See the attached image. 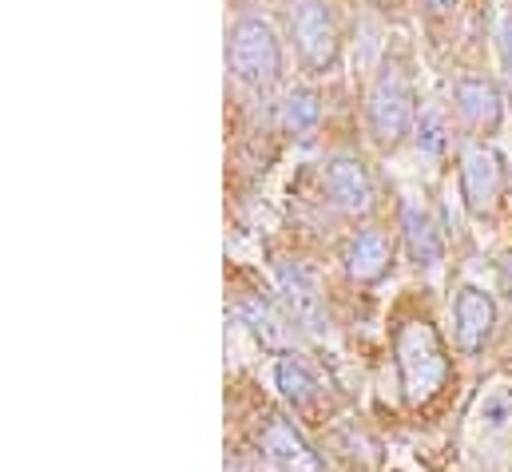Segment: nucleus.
<instances>
[{"label":"nucleus","mask_w":512,"mask_h":472,"mask_svg":"<svg viewBox=\"0 0 512 472\" xmlns=\"http://www.w3.org/2000/svg\"><path fill=\"white\" fill-rule=\"evenodd\" d=\"M326 195L346 215H366L374 207V179L358 155H334L326 163Z\"/></svg>","instance_id":"nucleus-8"},{"label":"nucleus","mask_w":512,"mask_h":472,"mask_svg":"<svg viewBox=\"0 0 512 472\" xmlns=\"http://www.w3.org/2000/svg\"><path fill=\"white\" fill-rule=\"evenodd\" d=\"M453 108L473 131H497L505 123V96L485 76H465L453 84Z\"/></svg>","instance_id":"nucleus-9"},{"label":"nucleus","mask_w":512,"mask_h":472,"mask_svg":"<svg viewBox=\"0 0 512 472\" xmlns=\"http://www.w3.org/2000/svg\"><path fill=\"white\" fill-rule=\"evenodd\" d=\"M393 357H397V381L401 397L409 405H429L445 381H449V357L441 334L425 318H409L393 334Z\"/></svg>","instance_id":"nucleus-1"},{"label":"nucleus","mask_w":512,"mask_h":472,"mask_svg":"<svg viewBox=\"0 0 512 472\" xmlns=\"http://www.w3.org/2000/svg\"><path fill=\"white\" fill-rule=\"evenodd\" d=\"M425 4H429V8H433V12H449V8H453V4H457V0H425Z\"/></svg>","instance_id":"nucleus-18"},{"label":"nucleus","mask_w":512,"mask_h":472,"mask_svg":"<svg viewBox=\"0 0 512 472\" xmlns=\"http://www.w3.org/2000/svg\"><path fill=\"white\" fill-rule=\"evenodd\" d=\"M258 453L274 465L278 472H322L318 453L306 445V437L286 421V417H270L258 433Z\"/></svg>","instance_id":"nucleus-7"},{"label":"nucleus","mask_w":512,"mask_h":472,"mask_svg":"<svg viewBox=\"0 0 512 472\" xmlns=\"http://www.w3.org/2000/svg\"><path fill=\"white\" fill-rule=\"evenodd\" d=\"M497 330V302L481 286H461L453 302V338L465 354H481Z\"/></svg>","instance_id":"nucleus-6"},{"label":"nucleus","mask_w":512,"mask_h":472,"mask_svg":"<svg viewBox=\"0 0 512 472\" xmlns=\"http://www.w3.org/2000/svg\"><path fill=\"white\" fill-rule=\"evenodd\" d=\"M413 139H417V147H421L425 155H445V147H449V123H445V116H441L437 108L417 112Z\"/></svg>","instance_id":"nucleus-15"},{"label":"nucleus","mask_w":512,"mask_h":472,"mask_svg":"<svg viewBox=\"0 0 512 472\" xmlns=\"http://www.w3.org/2000/svg\"><path fill=\"white\" fill-rule=\"evenodd\" d=\"M366 127L374 135V143L397 147L413 127H417V100L409 88V76L401 72L397 60H385L370 84L366 96Z\"/></svg>","instance_id":"nucleus-3"},{"label":"nucleus","mask_w":512,"mask_h":472,"mask_svg":"<svg viewBox=\"0 0 512 472\" xmlns=\"http://www.w3.org/2000/svg\"><path fill=\"white\" fill-rule=\"evenodd\" d=\"M401 242H405V254H409L413 266L433 270L445 258V238L437 231L433 215L425 207H417V203H405L401 207Z\"/></svg>","instance_id":"nucleus-11"},{"label":"nucleus","mask_w":512,"mask_h":472,"mask_svg":"<svg viewBox=\"0 0 512 472\" xmlns=\"http://www.w3.org/2000/svg\"><path fill=\"white\" fill-rule=\"evenodd\" d=\"M505 159L489 143H473L461 155V199L473 219H493L505 199Z\"/></svg>","instance_id":"nucleus-4"},{"label":"nucleus","mask_w":512,"mask_h":472,"mask_svg":"<svg viewBox=\"0 0 512 472\" xmlns=\"http://www.w3.org/2000/svg\"><path fill=\"white\" fill-rule=\"evenodd\" d=\"M477 421H481L489 433L509 429L512 425V393L505 389V385H497V389L485 393V401H481V409H477Z\"/></svg>","instance_id":"nucleus-16"},{"label":"nucleus","mask_w":512,"mask_h":472,"mask_svg":"<svg viewBox=\"0 0 512 472\" xmlns=\"http://www.w3.org/2000/svg\"><path fill=\"white\" fill-rule=\"evenodd\" d=\"M342 262H346V274L354 282L374 286V282H382L385 270L393 266V246H389L382 227H366V231H358V235L346 242Z\"/></svg>","instance_id":"nucleus-10"},{"label":"nucleus","mask_w":512,"mask_h":472,"mask_svg":"<svg viewBox=\"0 0 512 472\" xmlns=\"http://www.w3.org/2000/svg\"><path fill=\"white\" fill-rule=\"evenodd\" d=\"M274 385H278V393H282L294 409H314L318 397H322L318 373H314L298 354H282L274 361Z\"/></svg>","instance_id":"nucleus-12"},{"label":"nucleus","mask_w":512,"mask_h":472,"mask_svg":"<svg viewBox=\"0 0 512 472\" xmlns=\"http://www.w3.org/2000/svg\"><path fill=\"white\" fill-rule=\"evenodd\" d=\"M497 48H501V64L512 76V8L501 12V28H497Z\"/></svg>","instance_id":"nucleus-17"},{"label":"nucleus","mask_w":512,"mask_h":472,"mask_svg":"<svg viewBox=\"0 0 512 472\" xmlns=\"http://www.w3.org/2000/svg\"><path fill=\"white\" fill-rule=\"evenodd\" d=\"M294 48L310 72H330L338 64V16L330 0H302L294 8Z\"/></svg>","instance_id":"nucleus-5"},{"label":"nucleus","mask_w":512,"mask_h":472,"mask_svg":"<svg viewBox=\"0 0 512 472\" xmlns=\"http://www.w3.org/2000/svg\"><path fill=\"white\" fill-rule=\"evenodd\" d=\"M278 282H282L286 298L294 302V310L310 314V310L318 306V282H314V274H310L302 262H282V266H278Z\"/></svg>","instance_id":"nucleus-14"},{"label":"nucleus","mask_w":512,"mask_h":472,"mask_svg":"<svg viewBox=\"0 0 512 472\" xmlns=\"http://www.w3.org/2000/svg\"><path fill=\"white\" fill-rule=\"evenodd\" d=\"M227 60L239 84H247L251 92H270L282 76L278 32L262 16H239L227 32Z\"/></svg>","instance_id":"nucleus-2"},{"label":"nucleus","mask_w":512,"mask_h":472,"mask_svg":"<svg viewBox=\"0 0 512 472\" xmlns=\"http://www.w3.org/2000/svg\"><path fill=\"white\" fill-rule=\"evenodd\" d=\"M322 123V96L314 88H294L286 100H282V131L294 135V139H314Z\"/></svg>","instance_id":"nucleus-13"}]
</instances>
